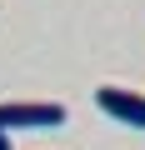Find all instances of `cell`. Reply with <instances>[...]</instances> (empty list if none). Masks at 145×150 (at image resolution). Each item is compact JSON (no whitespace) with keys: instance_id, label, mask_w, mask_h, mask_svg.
Wrapping results in <instances>:
<instances>
[{"instance_id":"obj_1","label":"cell","mask_w":145,"mask_h":150,"mask_svg":"<svg viewBox=\"0 0 145 150\" xmlns=\"http://www.w3.org/2000/svg\"><path fill=\"white\" fill-rule=\"evenodd\" d=\"M65 125L60 100H5L0 105V130H55Z\"/></svg>"},{"instance_id":"obj_2","label":"cell","mask_w":145,"mask_h":150,"mask_svg":"<svg viewBox=\"0 0 145 150\" xmlns=\"http://www.w3.org/2000/svg\"><path fill=\"white\" fill-rule=\"evenodd\" d=\"M95 105H100L110 120H120V125H130V130H145V95H140V90L100 85V90H95Z\"/></svg>"},{"instance_id":"obj_3","label":"cell","mask_w":145,"mask_h":150,"mask_svg":"<svg viewBox=\"0 0 145 150\" xmlns=\"http://www.w3.org/2000/svg\"><path fill=\"white\" fill-rule=\"evenodd\" d=\"M0 150H10V135H5V130H0Z\"/></svg>"}]
</instances>
